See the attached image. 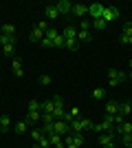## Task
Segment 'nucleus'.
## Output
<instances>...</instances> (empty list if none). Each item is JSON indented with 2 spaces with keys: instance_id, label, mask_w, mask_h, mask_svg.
I'll return each instance as SVG.
<instances>
[{
  "instance_id": "obj_38",
  "label": "nucleus",
  "mask_w": 132,
  "mask_h": 148,
  "mask_svg": "<svg viewBox=\"0 0 132 148\" xmlns=\"http://www.w3.org/2000/svg\"><path fill=\"white\" fill-rule=\"evenodd\" d=\"M35 27H38L40 31H44V33L49 31V22H46V20H42V22H38V25H35Z\"/></svg>"
},
{
  "instance_id": "obj_2",
  "label": "nucleus",
  "mask_w": 132,
  "mask_h": 148,
  "mask_svg": "<svg viewBox=\"0 0 132 148\" xmlns=\"http://www.w3.org/2000/svg\"><path fill=\"white\" fill-rule=\"evenodd\" d=\"M112 117H114V115H106V117H104V122H101V124H95L93 128H95V130H99V133H114Z\"/></svg>"
},
{
  "instance_id": "obj_19",
  "label": "nucleus",
  "mask_w": 132,
  "mask_h": 148,
  "mask_svg": "<svg viewBox=\"0 0 132 148\" xmlns=\"http://www.w3.org/2000/svg\"><path fill=\"white\" fill-rule=\"evenodd\" d=\"M46 18H49V20H57V18H60V13H57L55 5H51V7H46Z\"/></svg>"
},
{
  "instance_id": "obj_37",
  "label": "nucleus",
  "mask_w": 132,
  "mask_h": 148,
  "mask_svg": "<svg viewBox=\"0 0 132 148\" xmlns=\"http://www.w3.org/2000/svg\"><path fill=\"white\" fill-rule=\"evenodd\" d=\"M123 36L132 38V22H128V25H123Z\"/></svg>"
},
{
  "instance_id": "obj_12",
  "label": "nucleus",
  "mask_w": 132,
  "mask_h": 148,
  "mask_svg": "<svg viewBox=\"0 0 132 148\" xmlns=\"http://www.w3.org/2000/svg\"><path fill=\"white\" fill-rule=\"evenodd\" d=\"M112 137H114V133H99V144L101 146H110Z\"/></svg>"
},
{
  "instance_id": "obj_35",
  "label": "nucleus",
  "mask_w": 132,
  "mask_h": 148,
  "mask_svg": "<svg viewBox=\"0 0 132 148\" xmlns=\"http://www.w3.org/2000/svg\"><path fill=\"white\" fill-rule=\"evenodd\" d=\"M90 27H93V22H90V20H88V18H84L82 22H79V29H84V31H88V29H90Z\"/></svg>"
},
{
  "instance_id": "obj_50",
  "label": "nucleus",
  "mask_w": 132,
  "mask_h": 148,
  "mask_svg": "<svg viewBox=\"0 0 132 148\" xmlns=\"http://www.w3.org/2000/svg\"><path fill=\"white\" fill-rule=\"evenodd\" d=\"M0 31H2V25H0Z\"/></svg>"
},
{
  "instance_id": "obj_4",
  "label": "nucleus",
  "mask_w": 132,
  "mask_h": 148,
  "mask_svg": "<svg viewBox=\"0 0 132 148\" xmlns=\"http://www.w3.org/2000/svg\"><path fill=\"white\" fill-rule=\"evenodd\" d=\"M53 133H57V135H68L70 133V126L66 122H64V119H55V124H53Z\"/></svg>"
},
{
  "instance_id": "obj_39",
  "label": "nucleus",
  "mask_w": 132,
  "mask_h": 148,
  "mask_svg": "<svg viewBox=\"0 0 132 148\" xmlns=\"http://www.w3.org/2000/svg\"><path fill=\"white\" fill-rule=\"evenodd\" d=\"M121 142L126 144V146H132V133L130 135H121Z\"/></svg>"
},
{
  "instance_id": "obj_32",
  "label": "nucleus",
  "mask_w": 132,
  "mask_h": 148,
  "mask_svg": "<svg viewBox=\"0 0 132 148\" xmlns=\"http://www.w3.org/2000/svg\"><path fill=\"white\" fill-rule=\"evenodd\" d=\"M64 113H66V111H64V106H55L53 115H55V119H62V117H64Z\"/></svg>"
},
{
  "instance_id": "obj_41",
  "label": "nucleus",
  "mask_w": 132,
  "mask_h": 148,
  "mask_svg": "<svg viewBox=\"0 0 132 148\" xmlns=\"http://www.w3.org/2000/svg\"><path fill=\"white\" fill-rule=\"evenodd\" d=\"M40 84H42V86H49V84H51V77H49V75H42V77H40Z\"/></svg>"
},
{
  "instance_id": "obj_44",
  "label": "nucleus",
  "mask_w": 132,
  "mask_h": 148,
  "mask_svg": "<svg viewBox=\"0 0 132 148\" xmlns=\"http://www.w3.org/2000/svg\"><path fill=\"white\" fill-rule=\"evenodd\" d=\"M121 42H123V44H132V38H128V36H121Z\"/></svg>"
},
{
  "instance_id": "obj_27",
  "label": "nucleus",
  "mask_w": 132,
  "mask_h": 148,
  "mask_svg": "<svg viewBox=\"0 0 132 148\" xmlns=\"http://www.w3.org/2000/svg\"><path fill=\"white\" fill-rule=\"evenodd\" d=\"M2 51H5V56L11 58L13 53H16V44H5V47H2Z\"/></svg>"
},
{
  "instance_id": "obj_34",
  "label": "nucleus",
  "mask_w": 132,
  "mask_h": 148,
  "mask_svg": "<svg viewBox=\"0 0 132 148\" xmlns=\"http://www.w3.org/2000/svg\"><path fill=\"white\" fill-rule=\"evenodd\" d=\"M64 44H66V40H64V36L60 33V36H57L55 40H53V47H64Z\"/></svg>"
},
{
  "instance_id": "obj_25",
  "label": "nucleus",
  "mask_w": 132,
  "mask_h": 148,
  "mask_svg": "<svg viewBox=\"0 0 132 148\" xmlns=\"http://www.w3.org/2000/svg\"><path fill=\"white\" fill-rule=\"evenodd\" d=\"M57 36H60V31H57V29H53V27H49V31L44 33V38H49V40H55Z\"/></svg>"
},
{
  "instance_id": "obj_43",
  "label": "nucleus",
  "mask_w": 132,
  "mask_h": 148,
  "mask_svg": "<svg viewBox=\"0 0 132 148\" xmlns=\"http://www.w3.org/2000/svg\"><path fill=\"white\" fill-rule=\"evenodd\" d=\"M40 44H42V47H53V40H49V38H44V40H42Z\"/></svg>"
},
{
  "instance_id": "obj_11",
  "label": "nucleus",
  "mask_w": 132,
  "mask_h": 148,
  "mask_svg": "<svg viewBox=\"0 0 132 148\" xmlns=\"http://www.w3.org/2000/svg\"><path fill=\"white\" fill-rule=\"evenodd\" d=\"M130 113H132V104H130V102H128V99H126V102H119V115L128 117Z\"/></svg>"
},
{
  "instance_id": "obj_26",
  "label": "nucleus",
  "mask_w": 132,
  "mask_h": 148,
  "mask_svg": "<svg viewBox=\"0 0 132 148\" xmlns=\"http://www.w3.org/2000/svg\"><path fill=\"white\" fill-rule=\"evenodd\" d=\"M93 27H95V29H99V31H104V29H106V20H104V18H99V20H93Z\"/></svg>"
},
{
  "instance_id": "obj_33",
  "label": "nucleus",
  "mask_w": 132,
  "mask_h": 148,
  "mask_svg": "<svg viewBox=\"0 0 132 148\" xmlns=\"http://www.w3.org/2000/svg\"><path fill=\"white\" fill-rule=\"evenodd\" d=\"M0 42H2V47H5V44H13L16 38H9V36H2V33H0Z\"/></svg>"
},
{
  "instance_id": "obj_14",
  "label": "nucleus",
  "mask_w": 132,
  "mask_h": 148,
  "mask_svg": "<svg viewBox=\"0 0 132 148\" xmlns=\"http://www.w3.org/2000/svg\"><path fill=\"white\" fill-rule=\"evenodd\" d=\"M11 128V119H9V115H0V130L5 133V130Z\"/></svg>"
},
{
  "instance_id": "obj_48",
  "label": "nucleus",
  "mask_w": 132,
  "mask_h": 148,
  "mask_svg": "<svg viewBox=\"0 0 132 148\" xmlns=\"http://www.w3.org/2000/svg\"><path fill=\"white\" fill-rule=\"evenodd\" d=\"M128 77H130V80H132V71H130V75H128Z\"/></svg>"
},
{
  "instance_id": "obj_42",
  "label": "nucleus",
  "mask_w": 132,
  "mask_h": 148,
  "mask_svg": "<svg viewBox=\"0 0 132 148\" xmlns=\"http://www.w3.org/2000/svg\"><path fill=\"white\" fill-rule=\"evenodd\" d=\"M70 115H73V117H75V119H79V115H82V111H79V108H77V106H75V108H70Z\"/></svg>"
},
{
  "instance_id": "obj_1",
  "label": "nucleus",
  "mask_w": 132,
  "mask_h": 148,
  "mask_svg": "<svg viewBox=\"0 0 132 148\" xmlns=\"http://www.w3.org/2000/svg\"><path fill=\"white\" fill-rule=\"evenodd\" d=\"M126 80H128V75L117 71V69H110V71H108V84H110V86H119L121 82H126Z\"/></svg>"
},
{
  "instance_id": "obj_51",
  "label": "nucleus",
  "mask_w": 132,
  "mask_h": 148,
  "mask_svg": "<svg viewBox=\"0 0 132 148\" xmlns=\"http://www.w3.org/2000/svg\"><path fill=\"white\" fill-rule=\"evenodd\" d=\"M128 148H132V146H128Z\"/></svg>"
},
{
  "instance_id": "obj_45",
  "label": "nucleus",
  "mask_w": 132,
  "mask_h": 148,
  "mask_svg": "<svg viewBox=\"0 0 132 148\" xmlns=\"http://www.w3.org/2000/svg\"><path fill=\"white\" fill-rule=\"evenodd\" d=\"M64 148H77V146H75V144H70V146H64Z\"/></svg>"
},
{
  "instance_id": "obj_49",
  "label": "nucleus",
  "mask_w": 132,
  "mask_h": 148,
  "mask_svg": "<svg viewBox=\"0 0 132 148\" xmlns=\"http://www.w3.org/2000/svg\"><path fill=\"white\" fill-rule=\"evenodd\" d=\"M130 69H132V60H130Z\"/></svg>"
},
{
  "instance_id": "obj_17",
  "label": "nucleus",
  "mask_w": 132,
  "mask_h": 148,
  "mask_svg": "<svg viewBox=\"0 0 132 148\" xmlns=\"http://www.w3.org/2000/svg\"><path fill=\"white\" fill-rule=\"evenodd\" d=\"M40 117H42V111H29V115H26V124H33V122H38Z\"/></svg>"
},
{
  "instance_id": "obj_53",
  "label": "nucleus",
  "mask_w": 132,
  "mask_h": 148,
  "mask_svg": "<svg viewBox=\"0 0 132 148\" xmlns=\"http://www.w3.org/2000/svg\"><path fill=\"white\" fill-rule=\"evenodd\" d=\"M130 22H132V20H130Z\"/></svg>"
},
{
  "instance_id": "obj_28",
  "label": "nucleus",
  "mask_w": 132,
  "mask_h": 148,
  "mask_svg": "<svg viewBox=\"0 0 132 148\" xmlns=\"http://www.w3.org/2000/svg\"><path fill=\"white\" fill-rule=\"evenodd\" d=\"M123 122H126V117H123V115H119V113H117V115L112 117V124H114V128H119V126H121Z\"/></svg>"
},
{
  "instance_id": "obj_40",
  "label": "nucleus",
  "mask_w": 132,
  "mask_h": 148,
  "mask_svg": "<svg viewBox=\"0 0 132 148\" xmlns=\"http://www.w3.org/2000/svg\"><path fill=\"white\" fill-rule=\"evenodd\" d=\"M53 104H55V106H64V99H62V95H53Z\"/></svg>"
},
{
  "instance_id": "obj_8",
  "label": "nucleus",
  "mask_w": 132,
  "mask_h": 148,
  "mask_svg": "<svg viewBox=\"0 0 132 148\" xmlns=\"http://www.w3.org/2000/svg\"><path fill=\"white\" fill-rule=\"evenodd\" d=\"M62 36H64V40H77V29L73 25H66V29L62 31Z\"/></svg>"
},
{
  "instance_id": "obj_22",
  "label": "nucleus",
  "mask_w": 132,
  "mask_h": 148,
  "mask_svg": "<svg viewBox=\"0 0 132 148\" xmlns=\"http://www.w3.org/2000/svg\"><path fill=\"white\" fill-rule=\"evenodd\" d=\"M70 135H73V142H75L77 148L84 146V135H82V133H70Z\"/></svg>"
},
{
  "instance_id": "obj_5",
  "label": "nucleus",
  "mask_w": 132,
  "mask_h": 148,
  "mask_svg": "<svg viewBox=\"0 0 132 148\" xmlns=\"http://www.w3.org/2000/svg\"><path fill=\"white\" fill-rule=\"evenodd\" d=\"M101 18L106 20V25H110L112 20H117V18H119V9H117V7H106V9H104V16H101Z\"/></svg>"
},
{
  "instance_id": "obj_29",
  "label": "nucleus",
  "mask_w": 132,
  "mask_h": 148,
  "mask_svg": "<svg viewBox=\"0 0 132 148\" xmlns=\"http://www.w3.org/2000/svg\"><path fill=\"white\" fill-rule=\"evenodd\" d=\"M68 51H77V47H79V42L77 40H66V44H64Z\"/></svg>"
},
{
  "instance_id": "obj_31",
  "label": "nucleus",
  "mask_w": 132,
  "mask_h": 148,
  "mask_svg": "<svg viewBox=\"0 0 132 148\" xmlns=\"http://www.w3.org/2000/svg\"><path fill=\"white\" fill-rule=\"evenodd\" d=\"M93 97L95 99H104V97H106V91H104V88H95V91H93Z\"/></svg>"
},
{
  "instance_id": "obj_13",
  "label": "nucleus",
  "mask_w": 132,
  "mask_h": 148,
  "mask_svg": "<svg viewBox=\"0 0 132 148\" xmlns=\"http://www.w3.org/2000/svg\"><path fill=\"white\" fill-rule=\"evenodd\" d=\"M114 133H119V135H130L132 133V122H123L119 128H114Z\"/></svg>"
},
{
  "instance_id": "obj_52",
  "label": "nucleus",
  "mask_w": 132,
  "mask_h": 148,
  "mask_svg": "<svg viewBox=\"0 0 132 148\" xmlns=\"http://www.w3.org/2000/svg\"><path fill=\"white\" fill-rule=\"evenodd\" d=\"M0 133H2V130H0Z\"/></svg>"
},
{
  "instance_id": "obj_30",
  "label": "nucleus",
  "mask_w": 132,
  "mask_h": 148,
  "mask_svg": "<svg viewBox=\"0 0 132 148\" xmlns=\"http://www.w3.org/2000/svg\"><path fill=\"white\" fill-rule=\"evenodd\" d=\"M29 111H42V104H40L38 99H31L29 102Z\"/></svg>"
},
{
  "instance_id": "obj_9",
  "label": "nucleus",
  "mask_w": 132,
  "mask_h": 148,
  "mask_svg": "<svg viewBox=\"0 0 132 148\" xmlns=\"http://www.w3.org/2000/svg\"><path fill=\"white\" fill-rule=\"evenodd\" d=\"M73 13H75L77 18H86L88 16V5H73Z\"/></svg>"
},
{
  "instance_id": "obj_47",
  "label": "nucleus",
  "mask_w": 132,
  "mask_h": 148,
  "mask_svg": "<svg viewBox=\"0 0 132 148\" xmlns=\"http://www.w3.org/2000/svg\"><path fill=\"white\" fill-rule=\"evenodd\" d=\"M33 148H40V144H35V146H33Z\"/></svg>"
},
{
  "instance_id": "obj_18",
  "label": "nucleus",
  "mask_w": 132,
  "mask_h": 148,
  "mask_svg": "<svg viewBox=\"0 0 132 148\" xmlns=\"http://www.w3.org/2000/svg\"><path fill=\"white\" fill-rule=\"evenodd\" d=\"M77 42H90V31L79 29L77 31Z\"/></svg>"
},
{
  "instance_id": "obj_6",
  "label": "nucleus",
  "mask_w": 132,
  "mask_h": 148,
  "mask_svg": "<svg viewBox=\"0 0 132 148\" xmlns=\"http://www.w3.org/2000/svg\"><path fill=\"white\" fill-rule=\"evenodd\" d=\"M55 9H57L60 16H68V13H73V2H68V0H60V2L55 5Z\"/></svg>"
},
{
  "instance_id": "obj_16",
  "label": "nucleus",
  "mask_w": 132,
  "mask_h": 148,
  "mask_svg": "<svg viewBox=\"0 0 132 148\" xmlns=\"http://www.w3.org/2000/svg\"><path fill=\"white\" fill-rule=\"evenodd\" d=\"M31 40H33V42H42V40H44V31H40L38 27L31 29Z\"/></svg>"
},
{
  "instance_id": "obj_24",
  "label": "nucleus",
  "mask_w": 132,
  "mask_h": 148,
  "mask_svg": "<svg viewBox=\"0 0 132 148\" xmlns=\"http://www.w3.org/2000/svg\"><path fill=\"white\" fill-rule=\"evenodd\" d=\"M31 137H33V139H35V144H38L40 139H42V137H44L42 128H31Z\"/></svg>"
},
{
  "instance_id": "obj_3",
  "label": "nucleus",
  "mask_w": 132,
  "mask_h": 148,
  "mask_svg": "<svg viewBox=\"0 0 132 148\" xmlns=\"http://www.w3.org/2000/svg\"><path fill=\"white\" fill-rule=\"evenodd\" d=\"M104 9H106L104 5H99V2H93V5H88V16H90L93 20H99L101 16H104Z\"/></svg>"
},
{
  "instance_id": "obj_7",
  "label": "nucleus",
  "mask_w": 132,
  "mask_h": 148,
  "mask_svg": "<svg viewBox=\"0 0 132 148\" xmlns=\"http://www.w3.org/2000/svg\"><path fill=\"white\" fill-rule=\"evenodd\" d=\"M119 113V102L117 99H108L106 102V115H117Z\"/></svg>"
},
{
  "instance_id": "obj_21",
  "label": "nucleus",
  "mask_w": 132,
  "mask_h": 148,
  "mask_svg": "<svg viewBox=\"0 0 132 148\" xmlns=\"http://www.w3.org/2000/svg\"><path fill=\"white\" fill-rule=\"evenodd\" d=\"M53 111H55L53 99H46V102H42V113H53Z\"/></svg>"
},
{
  "instance_id": "obj_20",
  "label": "nucleus",
  "mask_w": 132,
  "mask_h": 148,
  "mask_svg": "<svg viewBox=\"0 0 132 148\" xmlns=\"http://www.w3.org/2000/svg\"><path fill=\"white\" fill-rule=\"evenodd\" d=\"M0 33H2V36H9V38H16V27L13 25H5Z\"/></svg>"
},
{
  "instance_id": "obj_46",
  "label": "nucleus",
  "mask_w": 132,
  "mask_h": 148,
  "mask_svg": "<svg viewBox=\"0 0 132 148\" xmlns=\"http://www.w3.org/2000/svg\"><path fill=\"white\" fill-rule=\"evenodd\" d=\"M104 148H114V144H110V146H104Z\"/></svg>"
},
{
  "instance_id": "obj_36",
  "label": "nucleus",
  "mask_w": 132,
  "mask_h": 148,
  "mask_svg": "<svg viewBox=\"0 0 132 148\" xmlns=\"http://www.w3.org/2000/svg\"><path fill=\"white\" fill-rule=\"evenodd\" d=\"M38 144H40V148H51V142H49V137H46V135H44Z\"/></svg>"
},
{
  "instance_id": "obj_15",
  "label": "nucleus",
  "mask_w": 132,
  "mask_h": 148,
  "mask_svg": "<svg viewBox=\"0 0 132 148\" xmlns=\"http://www.w3.org/2000/svg\"><path fill=\"white\" fill-rule=\"evenodd\" d=\"M13 130H16L18 135H24L26 130H29V124H26V119H22V122H18V124H16V128H13Z\"/></svg>"
},
{
  "instance_id": "obj_10",
  "label": "nucleus",
  "mask_w": 132,
  "mask_h": 148,
  "mask_svg": "<svg viewBox=\"0 0 132 148\" xmlns=\"http://www.w3.org/2000/svg\"><path fill=\"white\" fill-rule=\"evenodd\" d=\"M13 75H16V77H22V75H24V69H22V60H18V58H13Z\"/></svg>"
},
{
  "instance_id": "obj_23",
  "label": "nucleus",
  "mask_w": 132,
  "mask_h": 148,
  "mask_svg": "<svg viewBox=\"0 0 132 148\" xmlns=\"http://www.w3.org/2000/svg\"><path fill=\"white\" fill-rule=\"evenodd\" d=\"M42 119L44 124H55V115H53V113H42Z\"/></svg>"
}]
</instances>
